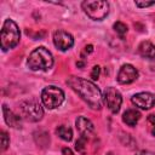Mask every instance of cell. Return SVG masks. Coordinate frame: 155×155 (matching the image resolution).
I'll return each mask as SVG.
<instances>
[{
    "label": "cell",
    "instance_id": "1",
    "mask_svg": "<svg viewBox=\"0 0 155 155\" xmlns=\"http://www.w3.org/2000/svg\"><path fill=\"white\" fill-rule=\"evenodd\" d=\"M67 84L73 91H75L80 98L88 104L91 109L99 110L103 105V96L101 90L90 80L79 76H70L67 80Z\"/></svg>",
    "mask_w": 155,
    "mask_h": 155
},
{
    "label": "cell",
    "instance_id": "4",
    "mask_svg": "<svg viewBox=\"0 0 155 155\" xmlns=\"http://www.w3.org/2000/svg\"><path fill=\"white\" fill-rule=\"evenodd\" d=\"M81 6L84 12L94 21H102L109 13V2L103 0H86Z\"/></svg>",
    "mask_w": 155,
    "mask_h": 155
},
{
    "label": "cell",
    "instance_id": "2",
    "mask_svg": "<svg viewBox=\"0 0 155 155\" xmlns=\"http://www.w3.org/2000/svg\"><path fill=\"white\" fill-rule=\"evenodd\" d=\"M27 65L30 70H34V71H38V70L46 71L51 69L53 65V56L44 46L36 47L30 52L27 59Z\"/></svg>",
    "mask_w": 155,
    "mask_h": 155
},
{
    "label": "cell",
    "instance_id": "25",
    "mask_svg": "<svg viewBox=\"0 0 155 155\" xmlns=\"http://www.w3.org/2000/svg\"><path fill=\"white\" fill-rule=\"evenodd\" d=\"M76 65H78V67H84V63H82V62H78Z\"/></svg>",
    "mask_w": 155,
    "mask_h": 155
},
{
    "label": "cell",
    "instance_id": "22",
    "mask_svg": "<svg viewBox=\"0 0 155 155\" xmlns=\"http://www.w3.org/2000/svg\"><path fill=\"white\" fill-rule=\"evenodd\" d=\"M62 155H74V153H73V150L69 149V148H63Z\"/></svg>",
    "mask_w": 155,
    "mask_h": 155
},
{
    "label": "cell",
    "instance_id": "13",
    "mask_svg": "<svg viewBox=\"0 0 155 155\" xmlns=\"http://www.w3.org/2000/svg\"><path fill=\"white\" fill-rule=\"evenodd\" d=\"M138 53L148 59H155V45L150 41H142L138 46Z\"/></svg>",
    "mask_w": 155,
    "mask_h": 155
},
{
    "label": "cell",
    "instance_id": "12",
    "mask_svg": "<svg viewBox=\"0 0 155 155\" xmlns=\"http://www.w3.org/2000/svg\"><path fill=\"white\" fill-rule=\"evenodd\" d=\"M2 114H4V119L5 122L13 128H18L21 127V117L18 115H16L11 109L7 108V105H2Z\"/></svg>",
    "mask_w": 155,
    "mask_h": 155
},
{
    "label": "cell",
    "instance_id": "18",
    "mask_svg": "<svg viewBox=\"0 0 155 155\" xmlns=\"http://www.w3.org/2000/svg\"><path fill=\"white\" fill-rule=\"evenodd\" d=\"M86 144H87V139L84 138V137H79V139L76 140L75 143V149L81 153V154H85V149H86Z\"/></svg>",
    "mask_w": 155,
    "mask_h": 155
},
{
    "label": "cell",
    "instance_id": "15",
    "mask_svg": "<svg viewBox=\"0 0 155 155\" xmlns=\"http://www.w3.org/2000/svg\"><path fill=\"white\" fill-rule=\"evenodd\" d=\"M56 133L58 134V137L65 142H69L73 138V130L69 127V126H65V125H61L56 128Z\"/></svg>",
    "mask_w": 155,
    "mask_h": 155
},
{
    "label": "cell",
    "instance_id": "26",
    "mask_svg": "<svg viewBox=\"0 0 155 155\" xmlns=\"http://www.w3.org/2000/svg\"><path fill=\"white\" fill-rule=\"evenodd\" d=\"M105 155H113V153H110V151H109V153H107Z\"/></svg>",
    "mask_w": 155,
    "mask_h": 155
},
{
    "label": "cell",
    "instance_id": "3",
    "mask_svg": "<svg viewBox=\"0 0 155 155\" xmlns=\"http://www.w3.org/2000/svg\"><path fill=\"white\" fill-rule=\"evenodd\" d=\"M19 39H21V31L17 23L11 18L6 19L1 27V33H0V46L2 51H8L16 47L19 42Z\"/></svg>",
    "mask_w": 155,
    "mask_h": 155
},
{
    "label": "cell",
    "instance_id": "24",
    "mask_svg": "<svg viewBox=\"0 0 155 155\" xmlns=\"http://www.w3.org/2000/svg\"><path fill=\"white\" fill-rule=\"evenodd\" d=\"M85 51H86L87 53H91V52L93 51V46H92V45H87V46L85 47Z\"/></svg>",
    "mask_w": 155,
    "mask_h": 155
},
{
    "label": "cell",
    "instance_id": "6",
    "mask_svg": "<svg viewBox=\"0 0 155 155\" xmlns=\"http://www.w3.org/2000/svg\"><path fill=\"white\" fill-rule=\"evenodd\" d=\"M64 101V92L57 86H47L41 92V102L48 109L58 108Z\"/></svg>",
    "mask_w": 155,
    "mask_h": 155
},
{
    "label": "cell",
    "instance_id": "23",
    "mask_svg": "<svg viewBox=\"0 0 155 155\" xmlns=\"http://www.w3.org/2000/svg\"><path fill=\"white\" fill-rule=\"evenodd\" d=\"M136 155H155V154L151 153V151H148V150H140V151H138Z\"/></svg>",
    "mask_w": 155,
    "mask_h": 155
},
{
    "label": "cell",
    "instance_id": "5",
    "mask_svg": "<svg viewBox=\"0 0 155 155\" xmlns=\"http://www.w3.org/2000/svg\"><path fill=\"white\" fill-rule=\"evenodd\" d=\"M21 115L30 122H38L44 116V109L36 99H27L19 104Z\"/></svg>",
    "mask_w": 155,
    "mask_h": 155
},
{
    "label": "cell",
    "instance_id": "14",
    "mask_svg": "<svg viewBox=\"0 0 155 155\" xmlns=\"http://www.w3.org/2000/svg\"><path fill=\"white\" fill-rule=\"evenodd\" d=\"M140 119V113L136 109H128L122 115V121L128 126H136Z\"/></svg>",
    "mask_w": 155,
    "mask_h": 155
},
{
    "label": "cell",
    "instance_id": "16",
    "mask_svg": "<svg viewBox=\"0 0 155 155\" xmlns=\"http://www.w3.org/2000/svg\"><path fill=\"white\" fill-rule=\"evenodd\" d=\"M113 28H114V30L119 34V36L120 38H124L125 36V34L127 33V30H128V28H127V25L125 24V23H122V22H115L114 23V25H113Z\"/></svg>",
    "mask_w": 155,
    "mask_h": 155
},
{
    "label": "cell",
    "instance_id": "17",
    "mask_svg": "<svg viewBox=\"0 0 155 155\" xmlns=\"http://www.w3.org/2000/svg\"><path fill=\"white\" fill-rule=\"evenodd\" d=\"M0 139H1V150L5 151L10 145V137H8L7 132L1 131L0 132Z\"/></svg>",
    "mask_w": 155,
    "mask_h": 155
},
{
    "label": "cell",
    "instance_id": "19",
    "mask_svg": "<svg viewBox=\"0 0 155 155\" xmlns=\"http://www.w3.org/2000/svg\"><path fill=\"white\" fill-rule=\"evenodd\" d=\"M148 124H149V130L153 136H155V115H149L148 116Z\"/></svg>",
    "mask_w": 155,
    "mask_h": 155
},
{
    "label": "cell",
    "instance_id": "21",
    "mask_svg": "<svg viewBox=\"0 0 155 155\" xmlns=\"http://www.w3.org/2000/svg\"><path fill=\"white\" fill-rule=\"evenodd\" d=\"M134 4H136V6L143 8V7H149V6L155 5V1H134Z\"/></svg>",
    "mask_w": 155,
    "mask_h": 155
},
{
    "label": "cell",
    "instance_id": "10",
    "mask_svg": "<svg viewBox=\"0 0 155 155\" xmlns=\"http://www.w3.org/2000/svg\"><path fill=\"white\" fill-rule=\"evenodd\" d=\"M138 78V70L132 64H124L117 73V81L122 85L131 84Z\"/></svg>",
    "mask_w": 155,
    "mask_h": 155
},
{
    "label": "cell",
    "instance_id": "8",
    "mask_svg": "<svg viewBox=\"0 0 155 155\" xmlns=\"http://www.w3.org/2000/svg\"><path fill=\"white\" fill-rule=\"evenodd\" d=\"M53 44L54 46L61 51H67L73 47L74 45V38L71 34H69L65 30H56L53 33Z\"/></svg>",
    "mask_w": 155,
    "mask_h": 155
},
{
    "label": "cell",
    "instance_id": "20",
    "mask_svg": "<svg viewBox=\"0 0 155 155\" xmlns=\"http://www.w3.org/2000/svg\"><path fill=\"white\" fill-rule=\"evenodd\" d=\"M99 74H101V68H99V65H94V67L92 68V71H91V78H92L93 80H97V79L99 78Z\"/></svg>",
    "mask_w": 155,
    "mask_h": 155
},
{
    "label": "cell",
    "instance_id": "9",
    "mask_svg": "<svg viewBox=\"0 0 155 155\" xmlns=\"http://www.w3.org/2000/svg\"><path fill=\"white\" fill-rule=\"evenodd\" d=\"M131 102L137 108L147 110L155 105V96L149 92H139V93H136L134 96H132Z\"/></svg>",
    "mask_w": 155,
    "mask_h": 155
},
{
    "label": "cell",
    "instance_id": "11",
    "mask_svg": "<svg viewBox=\"0 0 155 155\" xmlns=\"http://www.w3.org/2000/svg\"><path fill=\"white\" fill-rule=\"evenodd\" d=\"M76 128L80 133V137H84L86 139L91 138L94 134V126L93 124L85 116H79L76 119Z\"/></svg>",
    "mask_w": 155,
    "mask_h": 155
},
{
    "label": "cell",
    "instance_id": "7",
    "mask_svg": "<svg viewBox=\"0 0 155 155\" xmlns=\"http://www.w3.org/2000/svg\"><path fill=\"white\" fill-rule=\"evenodd\" d=\"M103 101L107 104L108 109L111 113L116 114L120 110V107L122 103V97H121V93L115 87H107L104 91V94H103Z\"/></svg>",
    "mask_w": 155,
    "mask_h": 155
}]
</instances>
